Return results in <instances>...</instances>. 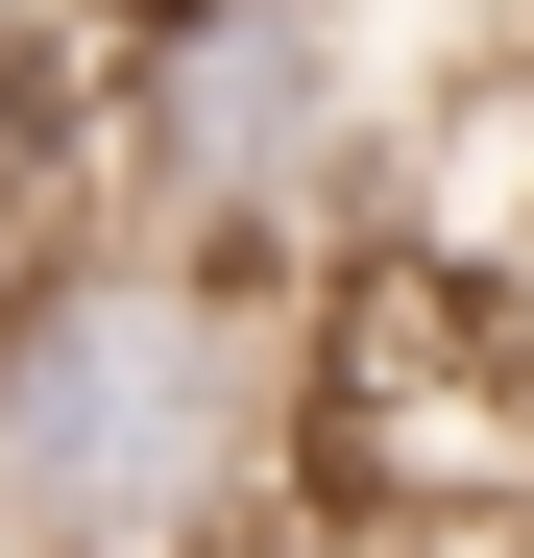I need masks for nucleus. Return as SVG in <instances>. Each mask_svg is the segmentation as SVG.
I'll list each match as a JSON object with an SVG mask.
<instances>
[{"mask_svg":"<svg viewBox=\"0 0 534 558\" xmlns=\"http://www.w3.org/2000/svg\"><path fill=\"white\" fill-rule=\"evenodd\" d=\"M0 558H25V510H0Z\"/></svg>","mask_w":534,"mask_h":558,"instance_id":"2","label":"nucleus"},{"mask_svg":"<svg viewBox=\"0 0 534 558\" xmlns=\"http://www.w3.org/2000/svg\"><path fill=\"white\" fill-rule=\"evenodd\" d=\"M0 510L25 558H219L292 510V292L170 243H73L0 292Z\"/></svg>","mask_w":534,"mask_h":558,"instance_id":"1","label":"nucleus"}]
</instances>
